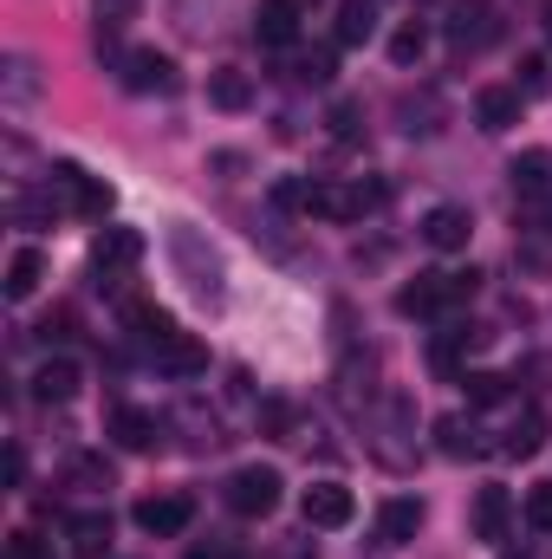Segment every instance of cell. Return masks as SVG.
<instances>
[{
  "instance_id": "cell-1",
  "label": "cell",
  "mask_w": 552,
  "mask_h": 559,
  "mask_svg": "<svg viewBox=\"0 0 552 559\" xmlns=\"http://www.w3.org/2000/svg\"><path fill=\"white\" fill-rule=\"evenodd\" d=\"M475 286H481V274H475V267H468V274H422L416 286H404V293H397V312H410V319L448 312V306L475 299Z\"/></svg>"
},
{
  "instance_id": "cell-2",
  "label": "cell",
  "mask_w": 552,
  "mask_h": 559,
  "mask_svg": "<svg viewBox=\"0 0 552 559\" xmlns=\"http://www.w3.org/2000/svg\"><path fill=\"white\" fill-rule=\"evenodd\" d=\"M169 254H176V267H182V280H189V293L202 299V306H221V261H215V248L202 254V235H176L169 241Z\"/></svg>"
},
{
  "instance_id": "cell-3",
  "label": "cell",
  "mask_w": 552,
  "mask_h": 559,
  "mask_svg": "<svg viewBox=\"0 0 552 559\" xmlns=\"http://www.w3.org/2000/svg\"><path fill=\"white\" fill-rule=\"evenodd\" d=\"M228 508L235 514H248V521H261V514H274L279 508V468H235L228 475Z\"/></svg>"
},
{
  "instance_id": "cell-4",
  "label": "cell",
  "mask_w": 552,
  "mask_h": 559,
  "mask_svg": "<svg viewBox=\"0 0 552 559\" xmlns=\"http://www.w3.org/2000/svg\"><path fill=\"white\" fill-rule=\"evenodd\" d=\"M448 39H455L461 52H481V46L501 39V13H494L488 0H461V7L448 13Z\"/></svg>"
},
{
  "instance_id": "cell-5",
  "label": "cell",
  "mask_w": 552,
  "mask_h": 559,
  "mask_svg": "<svg viewBox=\"0 0 552 559\" xmlns=\"http://www.w3.org/2000/svg\"><path fill=\"white\" fill-rule=\"evenodd\" d=\"M299 508H305V527H325V534L332 527H351V514H358V501H351L345 481H312Z\"/></svg>"
},
{
  "instance_id": "cell-6",
  "label": "cell",
  "mask_w": 552,
  "mask_h": 559,
  "mask_svg": "<svg viewBox=\"0 0 552 559\" xmlns=\"http://www.w3.org/2000/svg\"><path fill=\"white\" fill-rule=\"evenodd\" d=\"M468 235H475V215H468L461 202H442V209H429V215H422V241H429L435 254H461V248H468Z\"/></svg>"
},
{
  "instance_id": "cell-7",
  "label": "cell",
  "mask_w": 552,
  "mask_h": 559,
  "mask_svg": "<svg viewBox=\"0 0 552 559\" xmlns=\"http://www.w3.org/2000/svg\"><path fill=\"white\" fill-rule=\"evenodd\" d=\"M189 521H195V501L189 495H149V501H137V527L156 534V540H176Z\"/></svg>"
},
{
  "instance_id": "cell-8",
  "label": "cell",
  "mask_w": 552,
  "mask_h": 559,
  "mask_svg": "<svg viewBox=\"0 0 552 559\" xmlns=\"http://www.w3.org/2000/svg\"><path fill=\"white\" fill-rule=\"evenodd\" d=\"M92 261H98V274L105 280H124L143 261V235L137 228H105V235L92 241Z\"/></svg>"
},
{
  "instance_id": "cell-9",
  "label": "cell",
  "mask_w": 552,
  "mask_h": 559,
  "mask_svg": "<svg viewBox=\"0 0 552 559\" xmlns=\"http://www.w3.org/2000/svg\"><path fill=\"white\" fill-rule=\"evenodd\" d=\"M52 189H59L79 215H105V209H111V189H105L98 176H85L79 163H59V169H52Z\"/></svg>"
},
{
  "instance_id": "cell-10",
  "label": "cell",
  "mask_w": 552,
  "mask_h": 559,
  "mask_svg": "<svg viewBox=\"0 0 552 559\" xmlns=\"http://www.w3.org/2000/svg\"><path fill=\"white\" fill-rule=\"evenodd\" d=\"M416 527H422V501H410V495H391V501L377 508V540H384V547H410Z\"/></svg>"
},
{
  "instance_id": "cell-11",
  "label": "cell",
  "mask_w": 552,
  "mask_h": 559,
  "mask_svg": "<svg viewBox=\"0 0 552 559\" xmlns=\"http://www.w3.org/2000/svg\"><path fill=\"white\" fill-rule=\"evenodd\" d=\"M124 85L131 92H176V66L163 52L137 46V52H124Z\"/></svg>"
},
{
  "instance_id": "cell-12",
  "label": "cell",
  "mask_w": 552,
  "mask_h": 559,
  "mask_svg": "<svg viewBox=\"0 0 552 559\" xmlns=\"http://www.w3.org/2000/svg\"><path fill=\"white\" fill-rule=\"evenodd\" d=\"M475 124L494 131V138L514 131V124H520V92H514V85H488V92L475 98Z\"/></svg>"
},
{
  "instance_id": "cell-13",
  "label": "cell",
  "mask_w": 552,
  "mask_h": 559,
  "mask_svg": "<svg viewBox=\"0 0 552 559\" xmlns=\"http://www.w3.org/2000/svg\"><path fill=\"white\" fill-rule=\"evenodd\" d=\"M208 105H215V111H248V105H254V79H248L241 66L208 72Z\"/></svg>"
},
{
  "instance_id": "cell-14",
  "label": "cell",
  "mask_w": 552,
  "mask_h": 559,
  "mask_svg": "<svg viewBox=\"0 0 552 559\" xmlns=\"http://www.w3.org/2000/svg\"><path fill=\"white\" fill-rule=\"evenodd\" d=\"M33 397H39V404H65V397H79V365H72V358H46V365L33 371Z\"/></svg>"
},
{
  "instance_id": "cell-15",
  "label": "cell",
  "mask_w": 552,
  "mask_h": 559,
  "mask_svg": "<svg viewBox=\"0 0 552 559\" xmlns=\"http://www.w3.org/2000/svg\"><path fill=\"white\" fill-rule=\"evenodd\" d=\"M507 521H514L507 488H481L475 495V540H507Z\"/></svg>"
},
{
  "instance_id": "cell-16",
  "label": "cell",
  "mask_w": 552,
  "mask_h": 559,
  "mask_svg": "<svg viewBox=\"0 0 552 559\" xmlns=\"http://www.w3.org/2000/svg\"><path fill=\"white\" fill-rule=\"evenodd\" d=\"M124 319H131V332H137L149 352H163V345L176 338V319H169L163 306H149V299H131V306H124Z\"/></svg>"
},
{
  "instance_id": "cell-17",
  "label": "cell",
  "mask_w": 552,
  "mask_h": 559,
  "mask_svg": "<svg viewBox=\"0 0 552 559\" xmlns=\"http://www.w3.org/2000/svg\"><path fill=\"white\" fill-rule=\"evenodd\" d=\"M39 280H46V254L39 248H13V261H7V299H33Z\"/></svg>"
},
{
  "instance_id": "cell-18",
  "label": "cell",
  "mask_w": 552,
  "mask_h": 559,
  "mask_svg": "<svg viewBox=\"0 0 552 559\" xmlns=\"http://www.w3.org/2000/svg\"><path fill=\"white\" fill-rule=\"evenodd\" d=\"M254 33H261V46H292V33H299V7H292V0H267V7L254 13Z\"/></svg>"
},
{
  "instance_id": "cell-19",
  "label": "cell",
  "mask_w": 552,
  "mask_h": 559,
  "mask_svg": "<svg viewBox=\"0 0 552 559\" xmlns=\"http://www.w3.org/2000/svg\"><path fill=\"white\" fill-rule=\"evenodd\" d=\"M111 436H118V449H156V417H149V411H131V404H124V411H111Z\"/></svg>"
},
{
  "instance_id": "cell-20",
  "label": "cell",
  "mask_w": 552,
  "mask_h": 559,
  "mask_svg": "<svg viewBox=\"0 0 552 559\" xmlns=\"http://www.w3.org/2000/svg\"><path fill=\"white\" fill-rule=\"evenodd\" d=\"M72 554L79 559L111 554V521H105V514H79V521H72Z\"/></svg>"
},
{
  "instance_id": "cell-21",
  "label": "cell",
  "mask_w": 552,
  "mask_h": 559,
  "mask_svg": "<svg viewBox=\"0 0 552 559\" xmlns=\"http://www.w3.org/2000/svg\"><path fill=\"white\" fill-rule=\"evenodd\" d=\"M507 176H514V189H520V195H547V189H552V156H547V150H527V156H514V169H507Z\"/></svg>"
},
{
  "instance_id": "cell-22",
  "label": "cell",
  "mask_w": 552,
  "mask_h": 559,
  "mask_svg": "<svg viewBox=\"0 0 552 559\" xmlns=\"http://www.w3.org/2000/svg\"><path fill=\"white\" fill-rule=\"evenodd\" d=\"M163 371H176V378H189V371H208V352H202V338H189V332H176L163 352Z\"/></svg>"
},
{
  "instance_id": "cell-23",
  "label": "cell",
  "mask_w": 552,
  "mask_h": 559,
  "mask_svg": "<svg viewBox=\"0 0 552 559\" xmlns=\"http://www.w3.org/2000/svg\"><path fill=\"white\" fill-rule=\"evenodd\" d=\"M501 449H507V455H540V449H547V417H540V411H520Z\"/></svg>"
},
{
  "instance_id": "cell-24",
  "label": "cell",
  "mask_w": 552,
  "mask_h": 559,
  "mask_svg": "<svg viewBox=\"0 0 552 559\" xmlns=\"http://www.w3.org/2000/svg\"><path fill=\"white\" fill-rule=\"evenodd\" d=\"M371 33H377L371 0H345V7H338V46H364Z\"/></svg>"
},
{
  "instance_id": "cell-25",
  "label": "cell",
  "mask_w": 552,
  "mask_h": 559,
  "mask_svg": "<svg viewBox=\"0 0 552 559\" xmlns=\"http://www.w3.org/2000/svg\"><path fill=\"white\" fill-rule=\"evenodd\" d=\"M422 52H429V26H416V20H404V26L391 33V59H397V66H416Z\"/></svg>"
},
{
  "instance_id": "cell-26",
  "label": "cell",
  "mask_w": 552,
  "mask_h": 559,
  "mask_svg": "<svg viewBox=\"0 0 552 559\" xmlns=\"http://www.w3.org/2000/svg\"><path fill=\"white\" fill-rule=\"evenodd\" d=\"M461 384H468V404H481V411L507 397V378H501V371H468Z\"/></svg>"
},
{
  "instance_id": "cell-27",
  "label": "cell",
  "mask_w": 552,
  "mask_h": 559,
  "mask_svg": "<svg viewBox=\"0 0 552 559\" xmlns=\"http://www.w3.org/2000/svg\"><path fill=\"white\" fill-rule=\"evenodd\" d=\"M435 442H442V455H475V429H468L461 417L435 423Z\"/></svg>"
},
{
  "instance_id": "cell-28",
  "label": "cell",
  "mask_w": 552,
  "mask_h": 559,
  "mask_svg": "<svg viewBox=\"0 0 552 559\" xmlns=\"http://www.w3.org/2000/svg\"><path fill=\"white\" fill-rule=\"evenodd\" d=\"M72 481H79L85 495H105V488H111V468H105L98 455H79V462H72Z\"/></svg>"
},
{
  "instance_id": "cell-29",
  "label": "cell",
  "mask_w": 552,
  "mask_h": 559,
  "mask_svg": "<svg viewBox=\"0 0 552 559\" xmlns=\"http://www.w3.org/2000/svg\"><path fill=\"white\" fill-rule=\"evenodd\" d=\"M527 527H533V534H552V481L527 488Z\"/></svg>"
},
{
  "instance_id": "cell-30",
  "label": "cell",
  "mask_w": 552,
  "mask_h": 559,
  "mask_svg": "<svg viewBox=\"0 0 552 559\" xmlns=\"http://www.w3.org/2000/svg\"><path fill=\"white\" fill-rule=\"evenodd\" d=\"M137 7H143V0H98V33H118Z\"/></svg>"
},
{
  "instance_id": "cell-31",
  "label": "cell",
  "mask_w": 552,
  "mask_h": 559,
  "mask_svg": "<svg viewBox=\"0 0 552 559\" xmlns=\"http://www.w3.org/2000/svg\"><path fill=\"white\" fill-rule=\"evenodd\" d=\"M358 118H364L358 105H332V138H338V143H358Z\"/></svg>"
},
{
  "instance_id": "cell-32",
  "label": "cell",
  "mask_w": 552,
  "mask_h": 559,
  "mask_svg": "<svg viewBox=\"0 0 552 559\" xmlns=\"http://www.w3.org/2000/svg\"><path fill=\"white\" fill-rule=\"evenodd\" d=\"M299 79H305V85H332V52H312V59H299Z\"/></svg>"
},
{
  "instance_id": "cell-33",
  "label": "cell",
  "mask_w": 552,
  "mask_h": 559,
  "mask_svg": "<svg viewBox=\"0 0 552 559\" xmlns=\"http://www.w3.org/2000/svg\"><path fill=\"white\" fill-rule=\"evenodd\" d=\"M7 92H13V98H33V66H26V59L7 66Z\"/></svg>"
},
{
  "instance_id": "cell-34",
  "label": "cell",
  "mask_w": 552,
  "mask_h": 559,
  "mask_svg": "<svg viewBox=\"0 0 552 559\" xmlns=\"http://www.w3.org/2000/svg\"><path fill=\"white\" fill-rule=\"evenodd\" d=\"M39 332H46V338H72V312H65V306H59V312H46V319H39Z\"/></svg>"
},
{
  "instance_id": "cell-35",
  "label": "cell",
  "mask_w": 552,
  "mask_h": 559,
  "mask_svg": "<svg viewBox=\"0 0 552 559\" xmlns=\"http://www.w3.org/2000/svg\"><path fill=\"white\" fill-rule=\"evenodd\" d=\"M20 475H26V455H20V449H7V488H20Z\"/></svg>"
},
{
  "instance_id": "cell-36",
  "label": "cell",
  "mask_w": 552,
  "mask_h": 559,
  "mask_svg": "<svg viewBox=\"0 0 552 559\" xmlns=\"http://www.w3.org/2000/svg\"><path fill=\"white\" fill-rule=\"evenodd\" d=\"M189 559H221V554H215V547H195V554H189Z\"/></svg>"
},
{
  "instance_id": "cell-37",
  "label": "cell",
  "mask_w": 552,
  "mask_h": 559,
  "mask_svg": "<svg viewBox=\"0 0 552 559\" xmlns=\"http://www.w3.org/2000/svg\"><path fill=\"white\" fill-rule=\"evenodd\" d=\"M292 7H299V13H305V7H319V0H292Z\"/></svg>"
},
{
  "instance_id": "cell-38",
  "label": "cell",
  "mask_w": 552,
  "mask_h": 559,
  "mask_svg": "<svg viewBox=\"0 0 552 559\" xmlns=\"http://www.w3.org/2000/svg\"><path fill=\"white\" fill-rule=\"evenodd\" d=\"M547 20H552V13H547Z\"/></svg>"
}]
</instances>
